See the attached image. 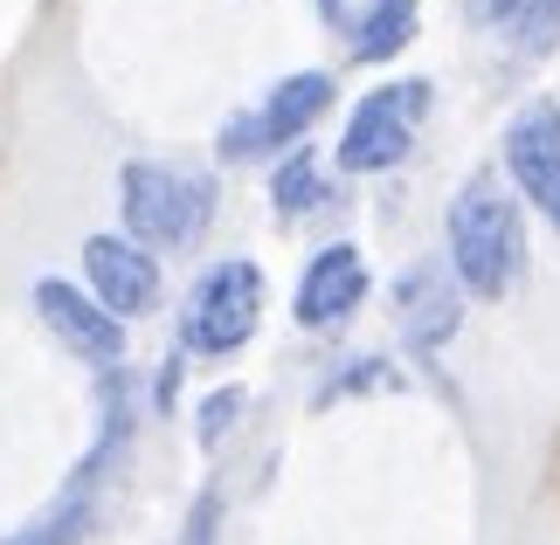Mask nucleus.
Segmentation results:
<instances>
[{
    "mask_svg": "<svg viewBox=\"0 0 560 545\" xmlns=\"http://www.w3.org/2000/svg\"><path fill=\"white\" fill-rule=\"evenodd\" d=\"M450 270L470 297H505L526 270V222L520 201L491 180V173H470L450 201Z\"/></svg>",
    "mask_w": 560,
    "mask_h": 545,
    "instance_id": "nucleus-1",
    "label": "nucleus"
},
{
    "mask_svg": "<svg viewBox=\"0 0 560 545\" xmlns=\"http://www.w3.org/2000/svg\"><path fill=\"white\" fill-rule=\"evenodd\" d=\"M118 193H125L118 201L125 208V242H139L145 256L153 249H187L214 214V180L208 173L160 166V159H132Z\"/></svg>",
    "mask_w": 560,
    "mask_h": 545,
    "instance_id": "nucleus-2",
    "label": "nucleus"
},
{
    "mask_svg": "<svg viewBox=\"0 0 560 545\" xmlns=\"http://www.w3.org/2000/svg\"><path fill=\"white\" fill-rule=\"evenodd\" d=\"M256 318H264V270L243 263V256H229V263H214L201 283H194V297L180 311V339L194 353L222 359L235 345H249Z\"/></svg>",
    "mask_w": 560,
    "mask_h": 545,
    "instance_id": "nucleus-3",
    "label": "nucleus"
},
{
    "mask_svg": "<svg viewBox=\"0 0 560 545\" xmlns=\"http://www.w3.org/2000/svg\"><path fill=\"white\" fill-rule=\"evenodd\" d=\"M429 111V83L422 76H401V83H381L353 104L347 132H339V166L347 173H387L408 159L416 145V125Z\"/></svg>",
    "mask_w": 560,
    "mask_h": 545,
    "instance_id": "nucleus-4",
    "label": "nucleus"
},
{
    "mask_svg": "<svg viewBox=\"0 0 560 545\" xmlns=\"http://www.w3.org/2000/svg\"><path fill=\"white\" fill-rule=\"evenodd\" d=\"M326 111H332V76L326 70L284 76L256 111L222 125V159H264V152H277V145H298Z\"/></svg>",
    "mask_w": 560,
    "mask_h": 545,
    "instance_id": "nucleus-5",
    "label": "nucleus"
},
{
    "mask_svg": "<svg viewBox=\"0 0 560 545\" xmlns=\"http://www.w3.org/2000/svg\"><path fill=\"white\" fill-rule=\"evenodd\" d=\"M505 173L560 228V104L553 97H533L526 111L505 125Z\"/></svg>",
    "mask_w": 560,
    "mask_h": 545,
    "instance_id": "nucleus-6",
    "label": "nucleus"
},
{
    "mask_svg": "<svg viewBox=\"0 0 560 545\" xmlns=\"http://www.w3.org/2000/svg\"><path fill=\"white\" fill-rule=\"evenodd\" d=\"M35 311H42V324H49L77 359H91V366H118L125 359V324L104 311L91 291H77V283L42 276L35 283Z\"/></svg>",
    "mask_w": 560,
    "mask_h": 545,
    "instance_id": "nucleus-7",
    "label": "nucleus"
},
{
    "mask_svg": "<svg viewBox=\"0 0 560 545\" xmlns=\"http://www.w3.org/2000/svg\"><path fill=\"white\" fill-rule=\"evenodd\" d=\"M83 276H91V297L118 324L160 304V256H145L139 242H125V235H91V242H83Z\"/></svg>",
    "mask_w": 560,
    "mask_h": 545,
    "instance_id": "nucleus-8",
    "label": "nucleus"
},
{
    "mask_svg": "<svg viewBox=\"0 0 560 545\" xmlns=\"http://www.w3.org/2000/svg\"><path fill=\"white\" fill-rule=\"evenodd\" d=\"M395 318H401V339L416 345V353H436V345L464 324V291H457V276H450L443 263L401 270V283H395Z\"/></svg>",
    "mask_w": 560,
    "mask_h": 545,
    "instance_id": "nucleus-9",
    "label": "nucleus"
},
{
    "mask_svg": "<svg viewBox=\"0 0 560 545\" xmlns=\"http://www.w3.org/2000/svg\"><path fill=\"white\" fill-rule=\"evenodd\" d=\"M360 297H368V256L353 242H332L298 276V324H305V332H326V324H339L347 311H360Z\"/></svg>",
    "mask_w": 560,
    "mask_h": 545,
    "instance_id": "nucleus-10",
    "label": "nucleus"
},
{
    "mask_svg": "<svg viewBox=\"0 0 560 545\" xmlns=\"http://www.w3.org/2000/svg\"><path fill=\"white\" fill-rule=\"evenodd\" d=\"M408 35H416V0H374V8L360 14V28H353V62L401 56Z\"/></svg>",
    "mask_w": 560,
    "mask_h": 545,
    "instance_id": "nucleus-11",
    "label": "nucleus"
},
{
    "mask_svg": "<svg viewBox=\"0 0 560 545\" xmlns=\"http://www.w3.org/2000/svg\"><path fill=\"white\" fill-rule=\"evenodd\" d=\"M270 201H277V214H284V222H298V214H312L318 201H326V173H318L312 145H298L291 159L270 173Z\"/></svg>",
    "mask_w": 560,
    "mask_h": 545,
    "instance_id": "nucleus-12",
    "label": "nucleus"
},
{
    "mask_svg": "<svg viewBox=\"0 0 560 545\" xmlns=\"http://www.w3.org/2000/svg\"><path fill=\"white\" fill-rule=\"evenodd\" d=\"M83 525H91V505H83V497H62V505L42 518V525L14 532V538H0V545H77V538H83Z\"/></svg>",
    "mask_w": 560,
    "mask_h": 545,
    "instance_id": "nucleus-13",
    "label": "nucleus"
},
{
    "mask_svg": "<svg viewBox=\"0 0 560 545\" xmlns=\"http://www.w3.org/2000/svg\"><path fill=\"white\" fill-rule=\"evenodd\" d=\"M512 42H520V49H533V56H540L547 49V42L560 35V0H526V14L520 21H512V28H505Z\"/></svg>",
    "mask_w": 560,
    "mask_h": 545,
    "instance_id": "nucleus-14",
    "label": "nucleus"
},
{
    "mask_svg": "<svg viewBox=\"0 0 560 545\" xmlns=\"http://www.w3.org/2000/svg\"><path fill=\"white\" fill-rule=\"evenodd\" d=\"M235 407H243V394H235V387H222V394H208L201 401V442L214 449V442H222V428H229V414Z\"/></svg>",
    "mask_w": 560,
    "mask_h": 545,
    "instance_id": "nucleus-15",
    "label": "nucleus"
},
{
    "mask_svg": "<svg viewBox=\"0 0 560 545\" xmlns=\"http://www.w3.org/2000/svg\"><path fill=\"white\" fill-rule=\"evenodd\" d=\"M470 21H485V28H512V21L526 14V0H464Z\"/></svg>",
    "mask_w": 560,
    "mask_h": 545,
    "instance_id": "nucleus-16",
    "label": "nucleus"
},
{
    "mask_svg": "<svg viewBox=\"0 0 560 545\" xmlns=\"http://www.w3.org/2000/svg\"><path fill=\"white\" fill-rule=\"evenodd\" d=\"M187 545H214V497H201L187 518Z\"/></svg>",
    "mask_w": 560,
    "mask_h": 545,
    "instance_id": "nucleus-17",
    "label": "nucleus"
},
{
    "mask_svg": "<svg viewBox=\"0 0 560 545\" xmlns=\"http://www.w3.org/2000/svg\"><path fill=\"white\" fill-rule=\"evenodd\" d=\"M318 8H326V14H332V8H339V0H318Z\"/></svg>",
    "mask_w": 560,
    "mask_h": 545,
    "instance_id": "nucleus-18",
    "label": "nucleus"
}]
</instances>
